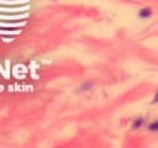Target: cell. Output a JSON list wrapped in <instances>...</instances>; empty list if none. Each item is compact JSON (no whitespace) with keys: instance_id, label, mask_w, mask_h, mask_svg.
I'll use <instances>...</instances> for the list:
<instances>
[{"instance_id":"6da1fadb","label":"cell","mask_w":158,"mask_h":148,"mask_svg":"<svg viewBox=\"0 0 158 148\" xmlns=\"http://www.w3.org/2000/svg\"><path fill=\"white\" fill-rule=\"evenodd\" d=\"M151 14H152L151 9H149V7H146V9H142V10L140 11V16H141V17H147V16H149Z\"/></svg>"},{"instance_id":"7a4b0ae2","label":"cell","mask_w":158,"mask_h":148,"mask_svg":"<svg viewBox=\"0 0 158 148\" xmlns=\"http://www.w3.org/2000/svg\"><path fill=\"white\" fill-rule=\"evenodd\" d=\"M149 130L151 131H158V122H153L149 126Z\"/></svg>"},{"instance_id":"3957f363","label":"cell","mask_w":158,"mask_h":148,"mask_svg":"<svg viewBox=\"0 0 158 148\" xmlns=\"http://www.w3.org/2000/svg\"><path fill=\"white\" fill-rule=\"evenodd\" d=\"M141 123H142V120H141V118H138V120H137L136 122L133 123V128H137V127H138V126H140Z\"/></svg>"},{"instance_id":"277c9868","label":"cell","mask_w":158,"mask_h":148,"mask_svg":"<svg viewBox=\"0 0 158 148\" xmlns=\"http://www.w3.org/2000/svg\"><path fill=\"white\" fill-rule=\"evenodd\" d=\"M154 102H158V93H157L156 96H154Z\"/></svg>"}]
</instances>
